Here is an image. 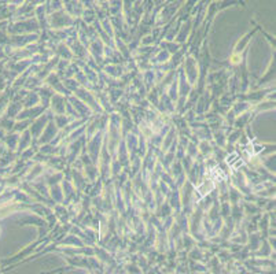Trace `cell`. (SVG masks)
<instances>
[{
    "label": "cell",
    "mask_w": 276,
    "mask_h": 274,
    "mask_svg": "<svg viewBox=\"0 0 276 274\" xmlns=\"http://www.w3.org/2000/svg\"><path fill=\"white\" fill-rule=\"evenodd\" d=\"M212 189H213V184L209 182V185H207V181H206V182H203L202 185L199 186V188H198V191H199L202 195H205L206 192H209V191H212Z\"/></svg>",
    "instance_id": "6da1fadb"
},
{
    "label": "cell",
    "mask_w": 276,
    "mask_h": 274,
    "mask_svg": "<svg viewBox=\"0 0 276 274\" xmlns=\"http://www.w3.org/2000/svg\"><path fill=\"white\" fill-rule=\"evenodd\" d=\"M238 158H239V155H238L236 152H233V153H231V155H228L227 156V163L228 165H231V166H232V163L233 162H235V160L238 159Z\"/></svg>",
    "instance_id": "7a4b0ae2"
},
{
    "label": "cell",
    "mask_w": 276,
    "mask_h": 274,
    "mask_svg": "<svg viewBox=\"0 0 276 274\" xmlns=\"http://www.w3.org/2000/svg\"><path fill=\"white\" fill-rule=\"evenodd\" d=\"M261 150H263V148H261V147H258V145H257V147H254V152H260Z\"/></svg>",
    "instance_id": "3957f363"
}]
</instances>
